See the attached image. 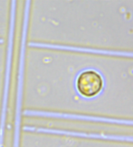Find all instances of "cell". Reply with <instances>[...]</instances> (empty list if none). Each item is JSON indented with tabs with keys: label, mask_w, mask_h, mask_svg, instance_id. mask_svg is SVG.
Masks as SVG:
<instances>
[{
	"label": "cell",
	"mask_w": 133,
	"mask_h": 147,
	"mask_svg": "<svg viewBox=\"0 0 133 147\" xmlns=\"http://www.w3.org/2000/svg\"><path fill=\"white\" fill-rule=\"evenodd\" d=\"M103 86L101 76L93 70L81 73L77 79V88L81 95L85 97H95L101 92Z\"/></svg>",
	"instance_id": "cell-1"
}]
</instances>
